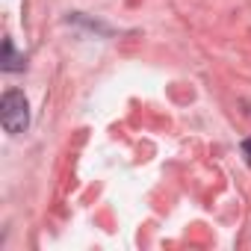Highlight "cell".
Listing matches in <instances>:
<instances>
[{
	"mask_svg": "<svg viewBox=\"0 0 251 251\" xmlns=\"http://www.w3.org/2000/svg\"><path fill=\"white\" fill-rule=\"evenodd\" d=\"M0 124L3 130L18 136L30 127V103H27V95L21 89H6L3 98H0Z\"/></svg>",
	"mask_w": 251,
	"mask_h": 251,
	"instance_id": "cell-1",
	"label": "cell"
},
{
	"mask_svg": "<svg viewBox=\"0 0 251 251\" xmlns=\"http://www.w3.org/2000/svg\"><path fill=\"white\" fill-rule=\"evenodd\" d=\"M3 65V71H21L24 68V56L21 53H15V45H12V39H3V59H0Z\"/></svg>",
	"mask_w": 251,
	"mask_h": 251,
	"instance_id": "cell-2",
	"label": "cell"
},
{
	"mask_svg": "<svg viewBox=\"0 0 251 251\" xmlns=\"http://www.w3.org/2000/svg\"><path fill=\"white\" fill-rule=\"evenodd\" d=\"M242 154H245V163L251 166V139H245V142H242Z\"/></svg>",
	"mask_w": 251,
	"mask_h": 251,
	"instance_id": "cell-3",
	"label": "cell"
}]
</instances>
